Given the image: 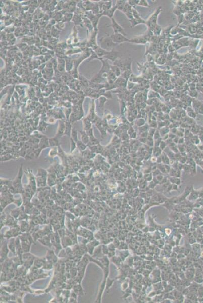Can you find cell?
I'll list each match as a JSON object with an SVG mask.
<instances>
[{
  "label": "cell",
  "mask_w": 203,
  "mask_h": 303,
  "mask_svg": "<svg viewBox=\"0 0 203 303\" xmlns=\"http://www.w3.org/2000/svg\"><path fill=\"white\" fill-rule=\"evenodd\" d=\"M112 40L115 43H122V42H130V40L126 38L125 35L120 33L115 34L112 36Z\"/></svg>",
  "instance_id": "obj_1"
},
{
  "label": "cell",
  "mask_w": 203,
  "mask_h": 303,
  "mask_svg": "<svg viewBox=\"0 0 203 303\" xmlns=\"http://www.w3.org/2000/svg\"><path fill=\"white\" fill-rule=\"evenodd\" d=\"M160 11V9L157 10L155 13L153 14V15L151 16V18L149 19V20L147 22H145V23L148 25L149 28H154L155 27V24L156 23L157 19V18L158 14L159 13Z\"/></svg>",
  "instance_id": "obj_2"
},
{
  "label": "cell",
  "mask_w": 203,
  "mask_h": 303,
  "mask_svg": "<svg viewBox=\"0 0 203 303\" xmlns=\"http://www.w3.org/2000/svg\"><path fill=\"white\" fill-rule=\"evenodd\" d=\"M112 27H113V30H114V31L115 34L120 33V34H122L125 35V36L126 35V33L125 31L124 30V29L120 25H119L116 22L115 20H114V19H112Z\"/></svg>",
  "instance_id": "obj_3"
},
{
  "label": "cell",
  "mask_w": 203,
  "mask_h": 303,
  "mask_svg": "<svg viewBox=\"0 0 203 303\" xmlns=\"http://www.w3.org/2000/svg\"><path fill=\"white\" fill-rule=\"evenodd\" d=\"M130 42H134V43H137V44H144L146 43L147 41H146L145 38H144V37H139L133 38L131 40H130Z\"/></svg>",
  "instance_id": "obj_4"
}]
</instances>
